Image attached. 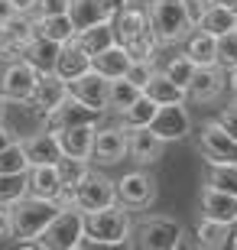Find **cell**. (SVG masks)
<instances>
[{
  "label": "cell",
  "instance_id": "1",
  "mask_svg": "<svg viewBox=\"0 0 237 250\" xmlns=\"http://www.w3.org/2000/svg\"><path fill=\"white\" fill-rule=\"evenodd\" d=\"M62 205L55 202V198H43V195H33L26 192L23 198L10 205V214H13V237L20 241H36L39 234L49 228V221L55 218Z\"/></svg>",
  "mask_w": 237,
  "mask_h": 250
},
{
  "label": "cell",
  "instance_id": "2",
  "mask_svg": "<svg viewBox=\"0 0 237 250\" xmlns=\"http://www.w3.org/2000/svg\"><path fill=\"white\" fill-rule=\"evenodd\" d=\"M146 10H150V23H153L159 46H179L195 29L185 0H146Z\"/></svg>",
  "mask_w": 237,
  "mask_h": 250
},
{
  "label": "cell",
  "instance_id": "3",
  "mask_svg": "<svg viewBox=\"0 0 237 250\" xmlns=\"http://www.w3.org/2000/svg\"><path fill=\"white\" fill-rule=\"evenodd\" d=\"M127 211L130 208H124L120 202L110 208H101V211H85V231L94 234L101 247H124V244H130V234H133Z\"/></svg>",
  "mask_w": 237,
  "mask_h": 250
},
{
  "label": "cell",
  "instance_id": "4",
  "mask_svg": "<svg viewBox=\"0 0 237 250\" xmlns=\"http://www.w3.org/2000/svg\"><path fill=\"white\" fill-rule=\"evenodd\" d=\"M182 224L166 218V214H146L143 221L133 224V237L130 244L140 250H179L182 247Z\"/></svg>",
  "mask_w": 237,
  "mask_h": 250
},
{
  "label": "cell",
  "instance_id": "5",
  "mask_svg": "<svg viewBox=\"0 0 237 250\" xmlns=\"http://www.w3.org/2000/svg\"><path fill=\"white\" fill-rule=\"evenodd\" d=\"M82 234H85V211L75 205H65L55 211L46 231L39 234V241H43V250H75Z\"/></svg>",
  "mask_w": 237,
  "mask_h": 250
},
{
  "label": "cell",
  "instance_id": "6",
  "mask_svg": "<svg viewBox=\"0 0 237 250\" xmlns=\"http://www.w3.org/2000/svg\"><path fill=\"white\" fill-rule=\"evenodd\" d=\"M198 146L205 163H237V137L218 117H211L198 127Z\"/></svg>",
  "mask_w": 237,
  "mask_h": 250
},
{
  "label": "cell",
  "instance_id": "7",
  "mask_svg": "<svg viewBox=\"0 0 237 250\" xmlns=\"http://www.w3.org/2000/svg\"><path fill=\"white\" fill-rule=\"evenodd\" d=\"M39 68L26 59H17V62H3L0 65V94L7 101H29L33 91H36L39 82Z\"/></svg>",
  "mask_w": 237,
  "mask_h": 250
},
{
  "label": "cell",
  "instance_id": "8",
  "mask_svg": "<svg viewBox=\"0 0 237 250\" xmlns=\"http://www.w3.org/2000/svg\"><path fill=\"white\" fill-rule=\"evenodd\" d=\"M224 91H228V68L224 65H198L189 88H185L192 104H215L221 101Z\"/></svg>",
  "mask_w": 237,
  "mask_h": 250
},
{
  "label": "cell",
  "instance_id": "9",
  "mask_svg": "<svg viewBox=\"0 0 237 250\" xmlns=\"http://www.w3.org/2000/svg\"><path fill=\"white\" fill-rule=\"evenodd\" d=\"M127 156H130L127 130L120 127V124H98L91 163H98V166H117V163H124Z\"/></svg>",
  "mask_w": 237,
  "mask_h": 250
},
{
  "label": "cell",
  "instance_id": "10",
  "mask_svg": "<svg viewBox=\"0 0 237 250\" xmlns=\"http://www.w3.org/2000/svg\"><path fill=\"white\" fill-rule=\"evenodd\" d=\"M156 179L146 169H130L117 179V198L124 208H150L156 202Z\"/></svg>",
  "mask_w": 237,
  "mask_h": 250
},
{
  "label": "cell",
  "instance_id": "11",
  "mask_svg": "<svg viewBox=\"0 0 237 250\" xmlns=\"http://www.w3.org/2000/svg\"><path fill=\"white\" fill-rule=\"evenodd\" d=\"M117 182H110L104 172H94L85 179L82 186L75 188V205L82 208V211H101V208H110V205H117Z\"/></svg>",
  "mask_w": 237,
  "mask_h": 250
},
{
  "label": "cell",
  "instance_id": "12",
  "mask_svg": "<svg viewBox=\"0 0 237 250\" xmlns=\"http://www.w3.org/2000/svg\"><path fill=\"white\" fill-rule=\"evenodd\" d=\"M150 130H153L156 137H163L166 143H172V140H185L192 133V114H189V107H185V101L163 104V107L156 111Z\"/></svg>",
  "mask_w": 237,
  "mask_h": 250
},
{
  "label": "cell",
  "instance_id": "13",
  "mask_svg": "<svg viewBox=\"0 0 237 250\" xmlns=\"http://www.w3.org/2000/svg\"><path fill=\"white\" fill-rule=\"evenodd\" d=\"M68 91L78 98V101H85L88 107H94V111H108V91H110V78H104V75L98 72V68H88V72H82L78 78H72L68 82Z\"/></svg>",
  "mask_w": 237,
  "mask_h": 250
},
{
  "label": "cell",
  "instance_id": "14",
  "mask_svg": "<svg viewBox=\"0 0 237 250\" xmlns=\"http://www.w3.org/2000/svg\"><path fill=\"white\" fill-rule=\"evenodd\" d=\"M101 117H104L101 111H94L85 101H78L75 94H68L55 111L46 114V127L49 130H65V127H78V124H101Z\"/></svg>",
  "mask_w": 237,
  "mask_h": 250
},
{
  "label": "cell",
  "instance_id": "15",
  "mask_svg": "<svg viewBox=\"0 0 237 250\" xmlns=\"http://www.w3.org/2000/svg\"><path fill=\"white\" fill-rule=\"evenodd\" d=\"M127 143H130V159L140 166H153L159 163L166 153V140L156 137L150 127H130L127 130Z\"/></svg>",
  "mask_w": 237,
  "mask_h": 250
},
{
  "label": "cell",
  "instance_id": "16",
  "mask_svg": "<svg viewBox=\"0 0 237 250\" xmlns=\"http://www.w3.org/2000/svg\"><path fill=\"white\" fill-rule=\"evenodd\" d=\"M114 29H117V39L124 46L143 39L146 33H153V23H150V10L146 7H133V3H124L114 20Z\"/></svg>",
  "mask_w": 237,
  "mask_h": 250
},
{
  "label": "cell",
  "instance_id": "17",
  "mask_svg": "<svg viewBox=\"0 0 237 250\" xmlns=\"http://www.w3.org/2000/svg\"><path fill=\"white\" fill-rule=\"evenodd\" d=\"M198 208H201V214L218 218V221H228V224H234V228H237V195L234 192L205 186V188H201V195H198Z\"/></svg>",
  "mask_w": 237,
  "mask_h": 250
},
{
  "label": "cell",
  "instance_id": "18",
  "mask_svg": "<svg viewBox=\"0 0 237 250\" xmlns=\"http://www.w3.org/2000/svg\"><path fill=\"white\" fill-rule=\"evenodd\" d=\"M68 94H72V91H68V82H65L62 75L52 68V72H43V75H39L36 91H33V98H29V101L36 104L43 114H49V111H55V107L68 98Z\"/></svg>",
  "mask_w": 237,
  "mask_h": 250
},
{
  "label": "cell",
  "instance_id": "19",
  "mask_svg": "<svg viewBox=\"0 0 237 250\" xmlns=\"http://www.w3.org/2000/svg\"><path fill=\"white\" fill-rule=\"evenodd\" d=\"M23 146H26L29 166H36V163H59V159L65 156L62 143H59V133L49 130V127L33 130L29 137H23Z\"/></svg>",
  "mask_w": 237,
  "mask_h": 250
},
{
  "label": "cell",
  "instance_id": "20",
  "mask_svg": "<svg viewBox=\"0 0 237 250\" xmlns=\"http://www.w3.org/2000/svg\"><path fill=\"white\" fill-rule=\"evenodd\" d=\"M55 133H59V143H62L65 156H75V159H91L94 156L98 124H78V127H65V130H55Z\"/></svg>",
  "mask_w": 237,
  "mask_h": 250
},
{
  "label": "cell",
  "instance_id": "21",
  "mask_svg": "<svg viewBox=\"0 0 237 250\" xmlns=\"http://www.w3.org/2000/svg\"><path fill=\"white\" fill-rule=\"evenodd\" d=\"M231 237H234V224H228V221H218V218L201 214L198 224H195V244L198 247H208V250L231 247Z\"/></svg>",
  "mask_w": 237,
  "mask_h": 250
},
{
  "label": "cell",
  "instance_id": "22",
  "mask_svg": "<svg viewBox=\"0 0 237 250\" xmlns=\"http://www.w3.org/2000/svg\"><path fill=\"white\" fill-rule=\"evenodd\" d=\"M26 179H29V192L33 195H43V198H59L62 195L59 163H36V166H29Z\"/></svg>",
  "mask_w": 237,
  "mask_h": 250
},
{
  "label": "cell",
  "instance_id": "23",
  "mask_svg": "<svg viewBox=\"0 0 237 250\" xmlns=\"http://www.w3.org/2000/svg\"><path fill=\"white\" fill-rule=\"evenodd\" d=\"M91 68V56L82 49V42L78 39H68V42H62V49H59V59H55V72L62 75L65 82H72V78H78L82 72H88Z\"/></svg>",
  "mask_w": 237,
  "mask_h": 250
},
{
  "label": "cell",
  "instance_id": "24",
  "mask_svg": "<svg viewBox=\"0 0 237 250\" xmlns=\"http://www.w3.org/2000/svg\"><path fill=\"white\" fill-rule=\"evenodd\" d=\"M182 52L192 59L195 65H218V36H211L205 29H192L182 42Z\"/></svg>",
  "mask_w": 237,
  "mask_h": 250
},
{
  "label": "cell",
  "instance_id": "25",
  "mask_svg": "<svg viewBox=\"0 0 237 250\" xmlns=\"http://www.w3.org/2000/svg\"><path fill=\"white\" fill-rule=\"evenodd\" d=\"M130 62H133V59H130L127 46H124L120 39H117V42H110L104 52H98V56L91 59V65L104 75V78H124L127 68H130Z\"/></svg>",
  "mask_w": 237,
  "mask_h": 250
},
{
  "label": "cell",
  "instance_id": "26",
  "mask_svg": "<svg viewBox=\"0 0 237 250\" xmlns=\"http://www.w3.org/2000/svg\"><path fill=\"white\" fill-rule=\"evenodd\" d=\"M143 94H146V98H153V101L159 104V107H163V104H175V101H189L185 88H182L179 82H172V78H169V75H166L163 68H159V72H156L153 78L146 82Z\"/></svg>",
  "mask_w": 237,
  "mask_h": 250
},
{
  "label": "cell",
  "instance_id": "27",
  "mask_svg": "<svg viewBox=\"0 0 237 250\" xmlns=\"http://www.w3.org/2000/svg\"><path fill=\"white\" fill-rule=\"evenodd\" d=\"M75 39H78L82 49L94 59L98 52H104L110 42H117V29H114V23H94V26H88V29H78Z\"/></svg>",
  "mask_w": 237,
  "mask_h": 250
},
{
  "label": "cell",
  "instance_id": "28",
  "mask_svg": "<svg viewBox=\"0 0 237 250\" xmlns=\"http://www.w3.org/2000/svg\"><path fill=\"white\" fill-rule=\"evenodd\" d=\"M140 94H143V88H137V84L130 82L127 75L124 78H110V91H108V111L104 114H114V117H120V114L127 111L130 104L137 101Z\"/></svg>",
  "mask_w": 237,
  "mask_h": 250
},
{
  "label": "cell",
  "instance_id": "29",
  "mask_svg": "<svg viewBox=\"0 0 237 250\" xmlns=\"http://www.w3.org/2000/svg\"><path fill=\"white\" fill-rule=\"evenodd\" d=\"M36 23V33L39 36L52 39V42H68V39L78 33V26H75V20L68 17V13H55V17H39L33 20Z\"/></svg>",
  "mask_w": 237,
  "mask_h": 250
},
{
  "label": "cell",
  "instance_id": "30",
  "mask_svg": "<svg viewBox=\"0 0 237 250\" xmlns=\"http://www.w3.org/2000/svg\"><path fill=\"white\" fill-rule=\"evenodd\" d=\"M195 26L205 29V33H211V36H224V33L237 29V10L224 7V3H215V7H211Z\"/></svg>",
  "mask_w": 237,
  "mask_h": 250
},
{
  "label": "cell",
  "instance_id": "31",
  "mask_svg": "<svg viewBox=\"0 0 237 250\" xmlns=\"http://www.w3.org/2000/svg\"><path fill=\"white\" fill-rule=\"evenodd\" d=\"M59 49H62V42H52V39H46V36H39L36 33V39L26 46V62H33L39 68V72H52L55 68V59H59Z\"/></svg>",
  "mask_w": 237,
  "mask_h": 250
},
{
  "label": "cell",
  "instance_id": "32",
  "mask_svg": "<svg viewBox=\"0 0 237 250\" xmlns=\"http://www.w3.org/2000/svg\"><path fill=\"white\" fill-rule=\"evenodd\" d=\"M156 111H159V104H156L153 98L140 94L137 101H133L127 111L117 117V124H120L124 130H130V127H150V124H153V117H156Z\"/></svg>",
  "mask_w": 237,
  "mask_h": 250
},
{
  "label": "cell",
  "instance_id": "33",
  "mask_svg": "<svg viewBox=\"0 0 237 250\" xmlns=\"http://www.w3.org/2000/svg\"><path fill=\"white\" fill-rule=\"evenodd\" d=\"M205 186L237 195V163H208L205 166Z\"/></svg>",
  "mask_w": 237,
  "mask_h": 250
},
{
  "label": "cell",
  "instance_id": "34",
  "mask_svg": "<svg viewBox=\"0 0 237 250\" xmlns=\"http://www.w3.org/2000/svg\"><path fill=\"white\" fill-rule=\"evenodd\" d=\"M29 192V179L26 172H0V202L3 205H13L17 198Z\"/></svg>",
  "mask_w": 237,
  "mask_h": 250
},
{
  "label": "cell",
  "instance_id": "35",
  "mask_svg": "<svg viewBox=\"0 0 237 250\" xmlns=\"http://www.w3.org/2000/svg\"><path fill=\"white\" fill-rule=\"evenodd\" d=\"M0 172H29V156L23 140L10 143L7 149H0Z\"/></svg>",
  "mask_w": 237,
  "mask_h": 250
},
{
  "label": "cell",
  "instance_id": "36",
  "mask_svg": "<svg viewBox=\"0 0 237 250\" xmlns=\"http://www.w3.org/2000/svg\"><path fill=\"white\" fill-rule=\"evenodd\" d=\"M195 68H198V65L192 62V59L185 56V52H179V56H172L169 62L163 65V72L169 75L172 82H179L182 88H189V82H192V75H195Z\"/></svg>",
  "mask_w": 237,
  "mask_h": 250
},
{
  "label": "cell",
  "instance_id": "37",
  "mask_svg": "<svg viewBox=\"0 0 237 250\" xmlns=\"http://www.w3.org/2000/svg\"><path fill=\"white\" fill-rule=\"evenodd\" d=\"M156 72H159L156 59H133V62H130V68H127V78L137 84V88H146V82H150Z\"/></svg>",
  "mask_w": 237,
  "mask_h": 250
},
{
  "label": "cell",
  "instance_id": "38",
  "mask_svg": "<svg viewBox=\"0 0 237 250\" xmlns=\"http://www.w3.org/2000/svg\"><path fill=\"white\" fill-rule=\"evenodd\" d=\"M218 65H224V68H237V29L218 36Z\"/></svg>",
  "mask_w": 237,
  "mask_h": 250
},
{
  "label": "cell",
  "instance_id": "39",
  "mask_svg": "<svg viewBox=\"0 0 237 250\" xmlns=\"http://www.w3.org/2000/svg\"><path fill=\"white\" fill-rule=\"evenodd\" d=\"M68 7H72V0H33V7L26 10L33 20L39 17H55V13H68Z\"/></svg>",
  "mask_w": 237,
  "mask_h": 250
},
{
  "label": "cell",
  "instance_id": "40",
  "mask_svg": "<svg viewBox=\"0 0 237 250\" xmlns=\"http://www.w3.org/2000/svg\"><path fill=\"white\" fill-rule=\"evenodd\" d=\"M215 3H221V0H185V10H189V17H192V23H198L205 13H208Z\"/></svg>",
  "mask_w": 237,
  "mask_h": 250
},
{
  "label": "cell",
  "instance_id": "41",
  "mask_svg": "<svg viewBox=\"0 0 237 250\" xmlns=\"http://www.w3.org/2000/svg\"><path fill=\"white\" fill-rule=\"evenodd\" d=\"M20 13H23V10H20L17 0H0V29L10 26V23H13V20H17Z\"/></svg>",
  "mask_w": 237,
  "mask_h": 250
},
{
  "label": "cell",
  "instance_id": "42",
  "mask_svg": "<svg viewBox=\"0 0 237 250\" xmlns=\"http://www.w3.org/2000/svg\"><path fill=\"white\" fill-rule=\"evenodd\" d=\"M13 237V214H10V205L0 202V244Z\"/></svg>",
  "mask_w": 237,
  "mask_h": 250
},
{
  "label": "cell",
  "instance_id": "43",
  "mask_svg": "<svg viewBox=\"0 0 237 250\" xmlns=\"http://www.w3.org/2000/svg\"><path fill=\"white\" fill-rule=\"evenodd\" d=\"M218 121H221V124H224V127H228L231 133L237 137V101H231L228 107H221V111H218Z\"/></svg>",
  "mask_w": 237,
  "mask_h": 250
},
{
  "label": "cell",
  "instance_id": "44",
  "mask_svg": "<svg viewBox=\"0 0 237 250\" xmlns=\"http://www.w3.org/2000/svg\"><path fill=\"white\" fill-rule=\"evenodd\" d=\"M17 133H13V130H10V124L7 121H0V149H7L10 143H17Z\"/></svg>",
  "mask_w": 237,
  "mask_h": 250
},
{
  "label": "cell",
  "instance_id": "45",
  "mask_svg": "<svg viewBox=\"0 0 237 250\" xmlns=\"http://www.w3.org/2000/svg\"><path fill=\"white\" fill-rule=\"evenodd\" d=\"M228 91H231V98L237 101V68H228Z\"/></svg>",
  "mask_w": 237,
  "mask_h": 250
},
{
  "label": "cell",
  "instance_id": "46",
  "mask_svg": "<svg viewBox=\"0 0 237 250\" xmlns=\"http://www.w3.org/2000/svg\"><path fill=\"white\" fill-rule=\"evenodd\" d=\"M3 117H7V98L0 94V121H3Z\"/></svg>",
  "mask_w": 237,
  "mask_h": 250
},
{
  "label": "cell",
  "instance_id": "47",
  "mask_svg": "<svg viewBox=\"0 0 237 250\" xmlns=\"http://www.w3.org/2000/svg\"><path fill=\"white\" fill-rule=\"evenodd\" d=\"M17 3H20V10H29V7H33V0H17Z\"/></svg>",
  "mask_w": 237,
  "mask_h": 250
},
{
  "label": "cell",
  "instance_id": "48",
  "mask_svg": "<svg viewBox=\"0 0 237 250\" xmlns=\"http://www.w3.org/2000/svg\"><path fill=\"white\" fill-rule=\"evenodd\" d=\"M224 7H231V10H237V0H221Z\"/></svg>",
  "mask_w": 237,
  "mask_h": 250
},
{
  "label": "cell",
  "instance_id": "49",
  "mask_svg": "<svg viewBox=\"0 0 237 250\" xmlns=\"http://www.w3.org/2000/svg\"><path fill=\"white\" fill-rule=\"evenodd\" d=\"M231 247L237 250V228H234V237H231Z\"/></svg>",
  "mask_w": 237,
  "mask_h": 250
}]
</instances>
